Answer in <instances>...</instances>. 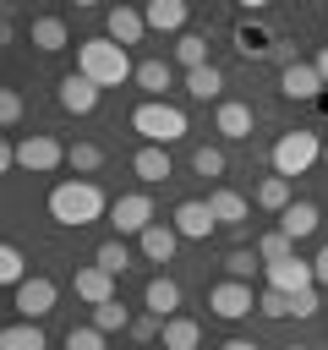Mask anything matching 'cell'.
<instances>
[{
	"instance_id": "9",
	"label": "cell",
	"mask_w": 328,
	"mask_h": 350,
	"mask_svg": "<svg viewBox=\"0 0 328 350\" xmlns=\"http://www.w3.org/2000/svg\"><path fill=\"white\" fill-rule=\"evenodd\" d=\"M208 306H213V317L235 323V317H251V312H257V295H251L246 279H224V284L208 290Z\"/></svg>"
},
{
	"instance_id": "36",
	"label": "cell",
	"mask_w": 328,
	"mask_h": 350,
	"mask_svg": "<svg viewBox=\"0 0 328 350\" xmlns=\"http://www.w3.org/2000/svg\"><path fill=\"white\" fill-rule=\"evenodd\" d=\"M257 252H262V262H279V257H290V252H295V235L268 230V235H257Z\"/></svg>"
},
{
	"instance_id": "28",
	"label": "cell",
	"mask_w": 328,
	"mask_h": 350,
	"mask_svg": "<svg viewBox=\"0 0 328 350\" xmlns=\"http://www.w3.org/2000/svg\"><path fill=\"white\" fill-rule=\"evenodd\" d=\"M257 202L268 208V213H284L295 197H290V175H262L257 180Z\"/></svg>"
},
{
	"instance_id": "23",
	"label": "cell",
	"mask_w": 328,
	"mask_h": 350,
	"mask_svg": "<svg viewBox=\"0 0 328 350\" xmlns=\"http://www.w3.org/2000/svg\"><path fill=\"white\" fill-rule=\"evenodd\" d=\"M208 202H213V213H219V224H224V230H241V224H246V197H241V191L213 186V191H208Z\"/></svg>"
},
{
	"instance_id": "8",
	"label": "cell",
	"mask_w": 328,
	"mask_h": 350,
	"mask_svg": "<svg viewBox=\"0 0 328 350\" xmlns=\"http://www.w3.org/2000/svg\"><path fill=\"white\" fill-rule=\"evenodd\" d=\"M109 224H115V235H142V230L153 224V197H148V191L115 197V202H109Z\"/></svg>"
},
{
	"instance_id": "20",
	"label": "cell",
	"mask_w": 328,
	"mask_h": 350,
	"mask_svg": "<svg viewBox=\"0 0 328 350\" xmlns=\"http://www.w3.org/2000/svg\"><path fill=\"white\" fill-rule=\"evenodd\" d=\"M317 224H323V213H317V202H306V197H301V202H290V208L279 213V230H284V235H295V241H306Z\"/></svg>"
},
{
	"instance_id": "48",
	"label": "cell",
	"mask_w": 328,
	"mask_h": 350,
	"mask_svg": "<svg viewBox=\"0 0 328 350\" xmlns=\"http://www.w3.org/2000/svg\"><path fill=\"white\" fill-rule=\"evenodd\" d=\"M71 5H98V0H71Z\"/></svg>"
},
{
	"instance_id": "21",
	"label": "cell",
	"mask_w": 328,
	"mask_h": 350,
	"mask_svg": "<svg viewBox=\"0 0 328 350\" xmlns=\"http://www.w3.org/2000/svg\"><path fill=\"white\" fill-rule=\"evenodd\" d=\"M202 345V328L191 323V317H164V334H159V350H197Z\"/></svg>"
},
{
	"instance_id": "43",
	"label": "cell",
	"mask_w": 328,
	"mask_h": 350,
	"mask_svg": "<svg viewBox=\"0 0 328 350\" xmlns=\"http://www.w3.org/2000/svg\"><path fill=\"white\" fill-rule=\"evenodd\" d=\"M0 170H16V142H0Z\"/></svg>"
},
{
	"instance_id": "14",
	"label": "cell",
	"mask_w": 328,
	"mask_h": 350,
	"mask_svg": "<svg viewBox=\"0 0 328 350\" xmlns=\"http://www.w3.org/2000/svg\"><path fill=\"white\" fill-rule=\"evenodd\" d=\"M71 290H77V301H87V306L115 301V273H109V268H98V262H87V268H77Z\"/></svg>"
},
{
	"instance_id": "7",
	"label": "cell",
	"mask_w": 328,
	"mask_h": 350,
	"mask_svg": "<svg viewBox=\"0 0 328 350\" xmlns=\"http://www.w3.org/2000/svg\"><path fill=\"white\" fill-rule=\"evenodd\" d=\"M169 224L180 230V241H208V235L219 230V213H213V202H208V197H186V202H175Z\"/></svg>"
},
{
	"instance_id": "37",
	"label": "cell",
	"mask_w": 328,
	"mask_h": 350,
	"mask_svg": "<svg viewBox=\"0 0 328 350\" xmlns=\"http://www.w3.org/2000/svg\"><path fill=\"white\" fill-rule=\"evenodd\" d=\"M257 312L279 323V317H290V295H284V290H273V284H262V290H257Z\"/></svg>"
},
{
	"instance_id": "34",
	"label": "cell",
	"mask_w": 328,
	"mask_h": 350,
	"mask_svg": "<svg viewBox=\"0 0 328 350\" xmlns=\"http://www.w3.org/2000/svg\"><path fill=\"white\" fill-rule=\"evenodd\" d=\"M27 279V257H22V246H0V284H22Z\"/></svg>"
},
{
	"instance_id": "6",
	"label": "cell",
	"mask_w": 328,
	"mask_h": 350,
	"mask_svg": "<svg viewBox=\"0 0 328 350\" xmlns=\"http://www.w3.org/2000/svg\"><path fill=\"white\" fill-rule=\"evenodd\" d=\"M55 164H66V148L49 137V131H27L16 142V170H33V175H49Z\"/></svg>"
},
{
	"instance_id": "5",
	"label": "cell",
	"mask_w": 328,
	"mask_h": 350,
	"mask_svg": "<svg viewBox=\"0 0 328 350\" xmlns=\"http://www.w3.org/2000/svg\"><path fill=\"white\" fill-rule=\"evenodd\" d=\"M279 93L295 98V104H317V98L328 93V82H323V71H317L312 60H290V66L279 71Z\"/></svg>"
},
{
	"instance_id": "11",
	"label": "cell",
	"mask_w": 328,
	"mask_h": 350,
	"mask_svg": "<svg viewBox=\"0 0 328 350\" xmlns=\"http://www.w3.org/2000/svg\"><path fill=\"white\" fill-rule=\"evenodd\" d=\"M55 279H44V273H27L22 284H16V312L27 317V323H38V317H49L55 312Z\"/></svg>"
},
{
	"instance_id": "26",
	"label": "cell",
	"mask_w": 328,
	"mask_h": 350,
	"mask_svg": "<svg viewBox=\"0 0 328 350\" xmlns=\"http://www.w3.org/2000/svg\"><path fill=\"white\" fill-rule=\"evenodd\" d=\"M186 93L197 98V104H208V98H219L224 93V71L208 60V66H197V71H186Z\"/></svg>"
},
{
	"instance_id": "49",
	"label": "cell",
	"mask_w": 328,
	"mask_h": 350,
	"mask_svg": "<svg viewBox=\"0 0 328 350\" xmlns=\"http://www.w3.org/2000/svg\"><path fill=\"white\" fill-rule=\"evenodd\" d=\"M323 164H328V137H323Z\"/></svg>"
},
{
	"instance_id": "39",
	"label": "cell",
	"mask_w": 328,
	"mask_h": 350,
	"mask_svg": "<svg viewBox=\"0 0 328 350\" xmlns=\"http://www.w3.org/2000/svg\"><path fill=\"white\" fill-rule=\"evenodd\" d=\"M317 312H323L317 284H306V290H295V295H290V317H317Z\"/></svg>"
},
{
	"instance_id": "40",
	"label": "cell",
	"mask_w": 328,
	"mask_h": 350,
	"mask_svg": "<svg viewBox=\"0 0 328 350\" xmlns=\"http://www.w3.org/2000/svg\"><path fill=\"white\" fill-rule=\"evenodd\" d=\"M159 334H164V317H153V312L148 317H131V339L137 345H159Z\"/></svg>"
},
{
	"instance_id": "18",
	"label": "cell",
	"mask_w": 328,
	"mask_h": 350,
	"mask_svg": "<svg viewBox=\"0 0 328 350\" xmlns=\"http://www.w3.org/2000/svg\"><path fill=\"white\" fill-rule=\"evenodd\" d=\"M137 246H142V257H148V262H169V257H175V246H180V230L153 219V224L137 235Z\"/></svg>"
},
{
	"instance_id": "16",
	"label": "cell",
	"mask_w": 328,
	"mask_h": 350,
	"mask_svg": "<svg viewBox=\"0 0 328 350\" xmlns=\"http://www.w3.org/2000/svg\"><path fill=\"white\" fill-rule=\"evenodd\" d=\"M142 306H148L153 317H175V312H180V284H175L169 273H153V279L142 284Z\"/></svg>"
},
{
	"instance_id": "31",
	"label": "cell",
	"mask_w": 328,
	"mask_h": 350,
	"mask_svg": "<svg viewBox=\"0 0 328 350\" xmlns=\"http://www.w3.org/2000/svg\"><path fill=\"white\" fill-rule=\"evenodd\" d=\"M93 328H104V334H120V328H131V312L120 306V295H115V301H98V306H93Z\"/></svg>"
},
{
	"instance_id": "46",
	"label": "cell",
	"mask_w": 328,
	"mask_h": 350,
	"mask_svg": "<svg viewBox=\"0 0 328 350\" xmlns=\"http://www.w3.org/2000/svg\"><path fill=\"white\" fill-rule=\"evenodd\" d=\"M235 5H246V11H262V5H268V0H235Z\"/></svg>"
},
{
	"instance_id": "27",
	"label": "cell",
	"mask_w": 328,
	"mask_h": 350,
	"mask_svg": "<svg viewBox=\"0 0 328 350\" xmlns=\"http://www.w3.org/2000/svg\"><path fill=\"white\" fill-rule=\"evenodd\" d=\"M0 350H49V339H44V328L38 323H11L5 334H0Z\"/></svg>"
},
{
	"instance_id": "12",
	"label": "cell",
	"mask_w": 328,
	"mask_h": 350,
	"mask_svg": "<svg viewBox=\"0 0 328 350\" xmlns=\"http://www.w3.org/2000/svg\"><path fill=\"white\" fill-rule=\"evenodd\" d=\"M262 279H268L273 290H284V295H295V290H306V284H317V273H312V262H301L295 252H290V257H279V262H262Z\"/></svg>"
},
{
	"instance_id": "1",
	"label": "cell",
	"mask_w": 328,
	"mask_h": 350,
	"mask_svg": "<svg viewBox=\"0 0 328 350\" xmlns=\"http://www.w3.org/2000/svg\"><path fill=\"white\" fill-rule=\"evenodd\" d=\"M77 71H82V77H93L98 88H120V82H131V77H137V66H131L126 44H115L109 33H104V38H82V44H77Z\"/></svg>"
},
{
	"instance_id": "25",
	"label": "cell",
	"mask_w": 328,
	"mask_h": 350,
	"mask_svg": "<svg viewBox=\"0 0 328 350\" xmlns=\"http://www.w3.org/2000/svg\"><path fill=\"white\" fill-rule=\"evenodd\" d=\"M131 82H137L148 98H164V93H169V82H175V71H169V60H142Z\"/></svg>"
},
{
	"instance_id": "19",
	"label": "cell",
	"mask_w": 328,
	"mask_h": 350,
	"mask_svg": "<svg viewBox=\"0 0 328 350\" xmlns=\"http://www.w3.org/2000/svg\"><path fill=\"white\" fill-rule=\"evenodd\" d=\"M142 16H148V27H153V33H186L191 5H186V0H148V5H142Z\"/></svg>"
},
{
	"instance_id": "35",
	"label": "cell",
	"mask_w": 328,
	"mask_h": 350,
	"mask_svg": "<svg viewBox=\"0 0 328 350\" xmlns=\"http://www.w3.org/2000/svg\"><path fill=\"white\" fill-rule=\"evenodd\" d=\"M191 170H197V175H208V180H219V175H224V148L202 142V148L191 153Z\"/></svg>"
},
{
	"instance_id": "44",
	"label": "cell",
	"mask_w": 328,
	"mask_h": 350,
	"mask_svg": "<svg viewBox=\"0 0 328 350\" xmlns=\"http://www.w3.org/2000/svg\"><path fill=\"white\" fill-rule=\"evenodd\" d=\"M312 66H317V71H323V82H328V44H323V49L312 55Z\"/></svg>"
},
{
	"instance_id": "41",
	"label": "cell",
	"mask_w": 328,
	"mask_h": 350,
	"mask_svg": "<svg viewBox=\"0 0 328 350\" xmlns=\"http://www.w3.org/2000/svg\"><path fill=\"white\" fill-rule=\"evenodd\" d=\"M0 120H5V126H22V93H16V88L0 93Z\"/></svg>"
},
{
	"instance_id": "24",
	"label": "cell",
	"mask_w": 328,
	"mask_h": 350,
	"mask_svg": "<svg viewBox=\"0 0 328 350\" xmlns=\"http://www.w3.org/2000/svg\"><path fill=\"white\" fill-rule=\"evenodd\" d=\"M235 49H241L246 60H262V55H273V33H268L262 22H241V27H235Z\"/></svg>"
},
{
	"instance_id": "50",
	"label": "cell",
	"mask_w": 328,
	"mask_h": 350,
	"mask_svg": "<svg viewBox=\"0 0 328 350\" xmlns=\"http://www.w3.org/2000/svg\"><path fill=\"white\" fill-rule=\"evenodd\" d=\"M284 350H306V345H284Z\"/></svg>"
},
{
	"instance_id": "13",
	"label": "cell",
	"mask_w": 328,
	"mask_h": 350,
	"mask_svg": "<svg viewBox=\"0 0 328 350\" xmlns=\"http://www.w3.org/2000/svg\"><path fill=\"white\" fill-rule=\"evenodd\" d=\"M251 104H241V98H219V115H213V131L224 137V142H246L251 137Z\"/></svg>"
},
{
	"instance_id": "10",
	"label": "cell",
	"mask_w": 328,
	"mask_h": 350,
	"mask_svg": "<svg viewBox=\"0 0 328 350\" xmlns=\"http://www.w3.org/2000/svg\"><path fill=\"white\" fill-rule=\"evenodd\" d=\"M98 93H104V88H98L93 77H82V71H66V77L55 82V98H60L66 115H93V109H98Z\"/></svg>"
},
{
	"instance_id": "45",
	"label": "cell",
	"mask_w": 328,
	"mask_h": 350,
	"mask_svg": "<svg viewBox=\"0 0 328 350\" xmlns=\"http://www.w3.org/2000/svg\"><path fill=\"white\" fill-rule=\"evenodd\" d=\"M219 350H257V345H251V339H224Z\"/></svg>"
},
{
	"instance_id": "47",
	"label": "cell",
	"mask_w": 328,
	"mask_h": 350,
	"mask_svg": "<svg viewBox=\"0 0 328 350\" xmlns=\"http://www.w3.org/2000/svg\"><path fill=\"white\" fill-rule=\"evenodd\" d=\"M317 109H323V115H328V93H323V98H317Z\"/></svg>"
},
{
	"instance_id": "29",
	"label": "cell",
	"mask_w": 328,
	"mask_h": 350,
	"mask_svg": "<svg viewBox=\"0 0 328 350\" xmlns=\"http://www.w3.org/2000/svg\"><path fill=\"white\" fill-rule=\"evenodd\" d=\"M257 268H262V252H257V246H235V252H224V273H230V279H246V284H251Z\"/></svg>"
},
{
	"instance_id": "32",
	"label": "cell",
	"mask_w": 328,
	"mask_h": 350,
	"mask_svg": "<svg viewBox=\"0 0 328 350\" xmlns=\"http://www.w3.org/2000/svg\"><path fill=\"white\" fill-rule=\"evenodd\" d=\"M66 164H71L77 175H93V170L104 164V148H98V142H71V148H66Z\"/></svg>"
},
{
	"instance_id": "3",
	"label": "cell",
	"mask_w": 328,
	"mask_h": 350,
	"mask_svg": "<svg viewBox=\"0 0 328 350\" xmlns=\"http://www.w3.org/2000/svg\"><path fill=\"white\" fill-rule=\"evenodd\" d=\"M131 131H137L142 142L169 148V142H180L191 126H186V109H180V104H169V98H142V104L131 109Z\"/></svg>"
},
{
	"instance_id": "17",
	"label": "cell",
	"mask_w": 328,
	"mask_h": 350,
	"mask_svg": "<svg viewBox=\"0 0 328 350\" xmlns=\"http://www.w3.org/2000/svg\"><path fill=\"white\" fill-rule=\"evenodd\" d=\"M131 170H137V180H148V186H159V180H169V175H175L169 148H159V142H142V148H137V159H131Z\"/></svg>"
},
{
	"instance_id": "38",
	"label": "cell",
	"mask_w": 328,
	"mask_h": 350,
	"mask_svg": "<svg viewBox=\"0 0 328 350\" xmlns=\"http://www.w3.org/2000/svg\"><path fill=\"white\" fill-rule=\"evenodd\" d=\"M104 339H109L104 328L82 323V328H71V334H66V350H104Z\"/></svg>"
},
{
	"instance_id": "22",
	"label": "cell",
	"mask_w": 328,
	"mask_h": 350,
	"mask_svg": "<svg viewBox=\"0 0 328 350\" xmlns=\"http://www.w3.org/2000/svg\"><path fill=\"white\" fill-rule=\"evenodd\" d=\"M27 38H33V44L44 49V55H60V49L71 44V33H66V22H60V16H33Z\"/></svg>"
},
{
	"instance_id": "15",
	"label": "cell",
	"mask_w": 328,
	"mask_h": 350,
	"mask_svg": "<svg viewBox=\"0 0 328 350\" xmlns=\"http://www.w3.org/2000/svg\"><path fill=\"white\" fill-rule=\"evenodd\" d=\"M104 33L115 38V44H142V33H148V16L142 11H131V5H109V16H104Z\"/></svg>"
},
{
	"instance_id": "2",
	"label": "cell",
	"mask_w": 328,
	"mask_h": 350,
	"mask_svg": "<svg viewBox=\"0 0 328 350\" xmlns=\"http://www.w3.org/2000/svg\"><path fill=\"white\" fill-rule=\"evenodd\" d=\"M104 213H109V197H104L93 180H60V186L49 191V219L66 224V230H82V224H93V219H104Z\"/></svg>"
},
{
	"instance_id": "4",
	"label": "cell",
	"mask_w": 328,
	"mask_h": 350,
	"mask_svg": "<svg viewBox=\"0 0 328 350\" xmlns=\"http://www.w3.org/2000/svg\"><path fill=\"white\" fill-rule=\"evenodd\" d=\"M268 159H273V175H306L323 159V137L317 131H284Z\"/></svg>"
},
{
	"instance_id": "33",
	"label": "cell",
	"mask_w": 328,
	"mask_h": 350,
	"mask_svg": "<svg viewBox=\"0 0 328 350\" xmlns=\"http://www.w3.org/2000/svg\"><path fill=\"white\" fill-rule=\"evenodd\" d=\"M93 262H98V268H109V273H126V268H131V246L115 235V241H104V246L93 252Z\"/></svg>"
},
{
	"instance_id": "42",
	"label": "cell",
	"mask_w": 328,
	"mask_h": 350,
	"mask_svg": "<svg viewBox=\"0 0 328 350\" xmlns=\"http://www.w3.org/2000/svg\"><path fill=\"white\" fill-rule=\"evenodd\" d=\"M312 273H317V284H328V246L312 257Z\"/></svg>"
},
{
	"instance_id": "30",
	"label": "cell",
	"mask_w": 328,
	"mask_h": 350,
	"mask_svg": "<svg viewBox=\"0 0 328 350\" xmlns=\"http://www.w3.org/2000/svg\"><path fill=\"white\" fill-rule=\"evenodd\" d=\"M175 60H180L186 71L208 66V38H202V33H180V38H175Z\"/></svg>"
}]
</instances>
